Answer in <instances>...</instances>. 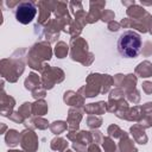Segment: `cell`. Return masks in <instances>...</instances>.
Wrapping results in <instances>:
<instances>
[{"label": "cell", "mask_w": 152, "mask_h": 152, "mask_svg": "<svg viewBox=\"0 0 152 152\" xmlns=\"http://www.w3.org/2000/svg\"><path fill=\"white\" fill-rule=\"evenodd\" d=\"M8 119H10V120H12V121H13V122H15V124H25V121H26V120H25V119L19 114V112H18V110H17V112H13V113L8 116Z\"/></svg>", "instance_id": "42"}, {"label": "cell", "mask_w": 152, "mask_h": 152, "mask_svg": "<svg viewBox=\"0 0 152 152\" xmlns=\"http://www.w3.org/2000/svg\"><path fill=\"white\" fill-rule=\"evenodd\" d=\"M36 5L39 10L37 24L45 25L50 20V15L52 13V1H38Z\"/></svg>", "instance_id": "14"}, {"label": "cell", "mask_w": 152, "mask_h": 152, "mask_svg": "<svg viewBox=\"0 0 152 152\" xmlns=\"http://www.w3.org/2000/svg\"><path fill=\"white\" fill-rule=\"evenodd\" d=\"M102 147H103L104 152H118L116 144L114 142V139L110 138L109 135L103 137V140H102Z\"/></svg>", "instance_id": "32"}, {"label": "cell", "mask_w": 152, "mask_h": 152, "mask_svg": "<svg viewBox=\"0 0 152 152\" xmlns=\"http://www.w3.org/2000/svg\"><path fill=\"white\" fill-rule=\"evenodd\" d=\"M126 99H127L128 102H132L133 104H138L140 102L141 96H140L139 90L138 89H134V90H132V91H129V93L126 94Z\"/></svg>", "instance_id": "37"}, {"label": "cell", "mask_w": 152, "mask_h": 152, "mask_svg": "<svg viewBox=\"0 0 152 152\" xmlns=\"http://www.w3.org/2000/svg\"><path fill=\"white\" fill-rule=\"evenodd\" d=\"M37 14V5L33 1H20L14 8V17L17 21L23 25L30 24Z\"/></svg>", "instance_id": "7"}, {"label": "cell", "mask_w": 152, "mask_h": 152, "mask_svg": "<svg viewBox=\"0 0 152 152\" xmlns=\"http://www.w3.org/2000/svg\"><path fill=\"white\" fill-rule=\"evenodd\" d=\"M51 57L52 48L50 46V43L42 40L30 48L28 52L26 53V63L31 69L40 71L43 64L46 63V61H50Z\"/></svg>", "instance_id": "4"}, {"label": "cell", "mask_w": 152, "mask_h": 152, "mask_svg": "<svg viewBox=\"0 0 152 152\" xmlns=\"http://www.w3.org/2000/svg\"><path fill=\"white\" fill-rule=\"evenodd\" d=\"M124 77H125V75H122V74L114 75V77H113V84L116 86V88H119L120 84H121V82H122V80H124Z\"/></svg>", "instance_id": "49"}, {"label": "cell", "mask_w": 152, "mask_h": 152, "mask_svg": "<svg viewBox=\"0 0 152 152\" xmlns=\"http://www.w3.org/2000/svg\"><path fill=\"white\" fill-rule=\"evenodd\" d=\"M141 37L133 30L124 31L118 39V51L125 58H135L141 52Z\"/></svg>", "instance_id": "3"}, {"label": "cell", "mask_w": 152, "mask_h": 152, "mask_svg": "<svg viewBox=\"0 0 152 152\" xmlns=\"http://www.w3.org/2000/svg\"><path fill=\"white\" fill-rule=\"evenodd\" d=\"M141 53L145 57H148L152 55V43L151 42H146L144 44V46L141 48Z\"/></svg>", "instance_id": "44"}, {"label": "cell", "mask_w": 152, "mask_h": 152, "mask_svg": "<svg viewBox=\"0 0 152 152\" xmlns=\"http://www.w3.org/2000/svg\"><path fill=\"white\" fill-rule=\"evenodd\" d=\"M87 15H88V13H86L84 10L76 11V12H74V17H75L74 20H75L77 24H80L82 27H84V26L88 24V21H87Z\"/></svg>", "instance_id": "36"}, {"label": "cell", "mask_w": 152, "mask_h": 152, "mask_svg": "<svg viewBox=\"0 0 152 152\" xmlns=\"http://www.w3.org/2000/svg\"><path fill=\"white\" fill-rule=\"evenodd\" d=\"M42 86V78L38 76V74H36V72H30L28 74V76L25 78V81H24V87H25V89H27V90H31V91H33L34 89H37V88H39Z\"/></svg>", "instance_id": "23"}, {"label": "cell", "mask_w": 152, "mask_h": 152, "mask_svg": "<svg viewBox=\"0 0 152 152\" xmlns=\"http://www.w3.org/2000/svg\"><path fill=\"white\" fill-rule=\"evenodd\" d=\"M107 133H108V135H109L110 138H113V139H120V138L124 135L125 131H122L118 125L112 124V125L108 126V128H107Z\"/></svg>", "instance_id": "33"}, {"label": "cell", "mask_w": 152, "mask_h": 152, "mask_svg": "<svg viewBox=\"0 0 152 152\" xmlns=\"http://www.w3.org/2000/svg\"><path fill=\"white\" fill-rule=\"evenodd\" d=\"M49 107L44 100H36L32 103V115L33 116H43L48 113Z\"/></svg>", "instance_id": "28"}, {"label": "cell", "mask_w": 152, "mask_h": 152, "mask_svg": "<svg viewBox=\"0 0 152 152\" xmlns=\"http://www.w3.org/2000/svg\"><path fill=\"white\" fill-rule=\"evenodd\" d=\"M49 128L53 134L59 135L68 129V124H66V121H63V120H56L52 124H50Z\"/></svg>", "instance_id": "31"}, {"label": "cell", "mask_w": 152, "mask_h": 152, "mask_svg": "<svg viewBox=\"0 0 152 152\" xmlns=\"http://www.w3.org/2000/svg\"><path fill=\"white\" fill-rule=\"evenodd\" d=\"M129 133L134 140V142H138L140 145H145L147 144V135L145 133V128L142 126H140L139 124H134L133 126H131L129 128Z\"/></svg>", "instance_id": "17"}, {"label": "cell", "mask_w": 152, "mask_h": 152, "mask_svg": "<svg viewBox=\"0 0 152 152\" xmlns=\"http://www.w3.org/2000/svg\"><path fill=\"white\" fill-rule=\"evenodd\" d=\"M19 114L25 119V120H28L31 116H32V103L31 102H24L19 109H18Z\"/></svg>", "instance_id": "34"}, {"label": "cell", "mask_w": 152, "mask_h": 152, "mask_svg": "<svg viewBox=\"0 0 152 152\" xmlns=\"http://www.w3.org/2000/svg\"><path fill=\"white\" fill-rule=\"evenodd\" d=\"M114 18H115V14L112 10H103L102 15H101V20L103 23H110L114 20Z\"/></svg>", "instance_id": "38"}, {"label": "cell", "mask_w": 152, "mask_h": 152, "mask_svg": "<svg viewBox=\"0 0 152 152\" xmlns=\"http://www.w3.org/2000/svg\"><path fill=\"white\" fill-rule=\"evenodd\" d=\"M62 31V25L61 21L56 18L50 19L45 25H43V30H42V38L45 39V42L48 43H53L57 40V38L59 37V33Z\"/></svg>", "instance_id": "9"}, {"label": "cell", "mask_w": 152, "mask_h": 152, "mask_svg": "<svg viewBox=\"0 0 152 152\" xmlns=\"http://www.w3.org/2000/svg\"><path fill=\"white\" fill-rule=\"evenodd\" d=\"M5 142L8 147H15L20 144V133L17 129H8L5 134Z\"/></svg>", "instance_id": "27"}, {"label": "cell", "mask_w": 152, "mask_h": 152, "mask_svg": "<svg viewBox=\"0 0 152 152\" xmlns=\"http://www.w3.org/2000/svg\"><path fill=\"white\" fill-rule=\"evenodd\" d=\"M69 7L71 10V12H76V11H80V10H83V6H82V2L80 1H70L69 2Z\"/></svg>", "instance_id": "45"}, {"label": "cell", "mask_w": 152, "mask_h": 152, "mask_svg": "<svg viewBox=\"0 0 152 152\" xmlns=\"http://www.w3.org/2000/svg\"><path fill=\"white\" fill-rule=\"evenodd\" d=\"M66 139L72 142H81L87 146L93 144L91 132L89 131H69L66 133Z\"/></svg>", "instance_id": "13"}, {"label": "cell", "mask_w": 152, "mask_h": 152, "mask_svg": "<svg viewBox=\"0 0 152 152\" xmlns=\"http://www.w3.org/2000/svg\"><path fill=\"white\" fill-rule=\"evenodd\" d=\"M120 27H121L120 23H118V21H115V20L108 23V30H109L110 32H116V31H119Z\"/></svg>", "instance_id": "48"}, {"label": "cell", "mask_w": 152, "mask_h": 152, "mask_svg": "<svg viewBox=\"0 0 152 152\" xmlns=\"http://www.w3.org/2000/svg\"><path fill=\"white\" fill-rule=\"evenodd\" d=\"M68 145L69 142L66 141V139L64 138H61V137H56L51 140L50 142V147L52 151H56V152H64L68 150Z\"/></svg>", "instance_id": "29"}, {"label": "cell", "mask_w": 152, "mask_h": 152, "mask_svg": "<svg viewBox=\"0 0 152 152\" xmlns=\"http://www.w3.org/2000/svg\"><path fill=\"white\" fill-rule=\"evenodd\" d=\"M120 25L124 28H135V30H138L139 32H142V33L147 32V28H146V26H145V24L141 19L133 20V19H129V18H125L120 21Z\"/></svg>", "instance_id": "21"}, {"label": "cell", "mask_w": 152, "mask_h": 152, "mask_svg": "<svg viewBox=\"0 0 152 152\" xmlns=\"http://www.w3.org/2000/svg\"><path fill=\"white\" fill-rule=\"evenodd\" d=\"M91 132V137H93V142L94 144H102V140H103V135H102V133L99 131V129H91L90 131Z\"/></svg>", "instance_id": "40"}, {"label": "cell", "mask_w": 152, "mask_h": 152, "mask_svg": "<svg viewBox=\"0 0 152 152\" xmlns=\"http://www.w3.org/2000/svg\"><path fill=\"white\" fill-rule=\"evenodd\" d=\"M104 6H106V1H90L89 2V12L87 15L88 24H94L99 19H101Z\"/></svg>", "instance_id": "12"}, {"label": "cell", "mask_w": 152, "mask_h": 152, "mask_svg": "<svg viewBox=\"0 0 152 152\" xmlns=\"http://www.w3.org/2000/svg\"><path fill=\"white\" fill-rule=\"evenodd\" d=\"M144 113H142V109H141V106H134V107H129L126 116L124 120H127V121H133V122H139L142 118H144Z\"/></svg>", "instance_id": "26"}, {"label": "cell", "mask_w": 152, "mask_h": 152, "mask_svg": "<svg viewBox=\"0 0 152 152\" xmlns=\"http://www.w3.org/2000/svg\"><path fill=\"white\" fill-rule=\"evenodd\" d=\"M141 87H142V90H144L145 94H147V95H151L152 94V82L144 81L142 84H141Z\"/></svg>", "instance_id": "46"}, {"label": "cell", "mask_w": 152, "mask_h": 152, "mask_svg": "<svg viewBox=\"0 0 152 152\" xmlns=\"http://www.w3.org/2000/svg\"><path fill=\"white\" fill-rule=\"evenodd\" d=\"M53 51H55V55L57 58H64L70 52V46L64 42H57Z\"/></svg>", "instance_id": "30"}, {"label": "cell", "mask_w": 152, "mask_h": 152, "mask_svg": "<svg viewBox=\"0 0 152 152\" xmlns=\"http://www.w3.org/2000/svg\"><path fill=\"white\" fill-rule=\"evenodd\" d=\"M134 74L141 78H148L152 76V63L150 61H142L140 62L135 69H134Z\"/></svg>", "instance_id": "20"}, {"label": "cell", "mask_w": 152, "mask_h": 152, "mask_svg": "<svg viewBox=\"0 0 152 152\" xmlns=\"http://www.w3.org/2000/svg\"><path fill=\"white\" fill-rule=\"evenodd\" d=\"M87 152H101V150H100V147H99V145L97 144H90L89 146H88V150H87Z\"/></svg>", "instance_id": "50"}, {"label": "cell", "mask_w": 152, "mask_h": 152, "mask_svg": "<svg viewBox=\"0 0 152 152\" xmlns=\"http://www.w3.org/2000/svg\"><path fill=\"white\" fill-rule=\"evenodd\" d=\"M102 118L99 115H89L87 118V125L90 129H97L102 125Z\"/></svg>", "instance_id": "35"}, {"label": "cell", "mask_w": 152, "mask_h": 152, "mask_svg": "<svg viewBox=\"0 0 152 152\" xmlns=\"http://www.w3.org/2000/svg\"><path fill=\"white\" fill-rule=\"evenodd\" d=\"M20 146L25 152H37L39 147L38 135L31 128H25L20 132Z\"/></svg>", "instance_id": "8"}, {"label": "cell", "mask_w": 152, "mask_h": 152, "mask_svg": "<svg viewBox=\"0 0 152 152\" xmlns=\"http://www.w3.org/2000/svg\"><path fill=\"white\" fill-rule=\"evenodd\" d=\"M70 57L72 61L81 63L84 66H89L95 57L94 53L89 51L88 49V43L84 38L77 37V38H72L70 39Z\"/></svg>", "instance_id": "5"}, {"label": "cell", "mask_w": 152, "mask_h": 152, "mask_svg": "<svg viewBox=\"0 0 152 152\" xmlns=\"http://www.w3.org/2000/svg\"><path fill=\"white\" fill-rule=\"evenodd\" d=\"M108 106L107 102L104 101H97V102H93V103H88L83 107V110L89 114V115H102L106 112H108Z\"/></svg>", "instance_id": "16"}, {"label": "cell", "mask_w": 152, "mask_h": 152, "mask_svg": "<svg viewBox=\"0 0 152 152\" xmlns=\"http://www.w3.org/2000/svg\"><path fill=\"white\" fill-rule=\"evenodd\" d=\"M121 4H122L124 6H126V7H129V6L134 5V4H135V1H134V0H131V1H126V0H122V1H121Z\"/></svg>", "instance_id": "52"}, {"label": "cell", "mask_w": 152, "mask_h": 152, "mask_svg": "<svg viewBox=\"0 0 152 152\" xmlns=\"http://www.w3.org/2000/svg\"><path fill=\"white\" fill-rule=\"evenodd\" d=\"M19 4H20V1H6V5L10 8H15Z\"/></svg>", "instance_id": "51"}, {"label": "cell", "mask_w": 152, "mask_h": 152, "mask_svg": "<svg viewBox=\"0 0 152 152\" xmlns=\"http://www.w3.org/2000/svg\"><path fill=\"white\" fill-rule=\"evenodd\" d=\"M15 106V100L11 95H7L5 89H1L0 94V114L5 118H8L13 113V108Z\"/></svg>", "instance_id": "10"}, {"label": "cell", "mask_w": 152, "mask_h": 152, "mask_svg": "<svg viewBox=\"0 0 152 152\" xmlns=\"http://www.w3.org/2000/svg\"><path fill=\"white\" fill-rule=\"evenodd\" d=\"M64 152H74L72 150H66V151H64Z\"/></svg>", "instance_id": "55"}, {"label": "cell", "mask_w": 152, "mask_h": 152, "mask_svg": "<svg viewBox=\"0 0 152 152\" xmlns=\"http://www.w3.org/2000/svg\"><path fill=\"white\" fill-rule=\"evenodd\" d=\"M25 52L24 48L15 50L11 57L0 61V74L4 80L10 83H15L25 71Z\"/></svg>", "instance_id": "1"}, {"label": "cell", "mask_w": 152, "mask_h": 152, "mask_svg": "<svg viewBox=\"0 0 152 152\" xmlns=\"http://www.w3.org/2000/svg\"><path fill=\"white\" fill-rule=\"evenodd\" d=\"M141 109H142V113H144V115H145V116H146V115L152 114V102L150 101V102L144 103V104L141 106Z\"/></svg>", "instance_id": "47"}, {"label": "cell", "mask_w": 152, "mask_h": 152, "mask_svg": "<svg viewBox=\"0 0 152 152\" xmlns=\"http://www.w3.org/2000/svg\"><path fill=\"white\" fill-rule=\"evenodd\" d=\"M141 20L144 21L146 28H147V32H150L152 34V15L150 13H146L144 18H141Z\"/></svg>", "instance_id": "43"}, {"label": "cell", "mask_w": 152, "mask_h": 152, "mask_svg": "<svg viewBox=\"0 0 152 152\" xmlns=\"http://www.w3.org/2000/svg\"><path fill=\"white\" fill-rule=\"evenodd\" d=\"M140 126H142L145 129L146 128H150V127H152V114H150V115H146V116H144L139 122H138Z\"/></svg>", "instance_id": "41"}, {"label": "cell", "mask_w": 152, "mask_h": 152, "mask_svg": "<svg viewBox=\"0 0 152 152\" xmlns=\"http://www.w3.org/2000/svg\"><path fill=\"white\" fill-rule=\"evenodd\" d=\"M83 109L71 107L68 110V116H66V124H68V129L69 131H78L81 120L83 118Z\"/></svg>", "instance_id": "11"}, {"label": "cell", "mask_w": 152, "mask_h": 152, "mask_svg": "<svg viewBox=\"0 0 152 152\" xmlns=\"http://www.w3.org/2000/svg\"><path fill=\"white\" fill-rule=\"evenodd\" d=\"M63 101L71 107H76V108H82L84 107V97L82 95H80L77 91L74 90H68L64 93L63 95Z\"/></svg>", "instance_id": "15"}, {"label": "cell", "mask_w": 152, "mask_h": 152, "mask_svg": "<svg viewBox=\"0 0 152 152\" xmlns=\"http://www.w3.org/2000/svg\"><path fill=\"white\" fill-rule=\"evenodd\" d=\"M118 152H138V148L134 145V140L131 139L128 133H126V132L119 139Z\"/></svg>", "instance_id": "18"}, {"label": "cell", "mask_w": 152, "mask_h": 152, "mask_svg": "<svg viewBox=\"0 0 152 152\" xmlns=\"http://www.w3.org/2000/svg\"><path fill=\"white\" fill-rule=\"evenodd\" d=\"M7 152H25V151H19V150H11V148H10Z\"/></svg>", "instance_id": "54"}, {"label": "cell", "mask_w": 152, "mask_h": 152, "mask_svg": "<svg viewBox=\"0 0 152 152\" xmlns=\"http://www.w3.org/2000/svg\"><path fill=\"white\" fill-rule=\"evenodd\" d=\"M137 81H138V78H137L135 74L125 75V77H124V80H122V82H121L119 88H121L125 91V94H127V93L137 89V87H135L137 86Z\"/></svg>", "instance_id": "22"}, {"label": "cell", "mask_w": 152, "mask_h": 152, "mask_svg": "<svg viewBox=\"0 0 152 152\" xmlns=\"http://www.w3.org/2000/svg\"><path fill=\"white\" fill-rule=\"evenodd\" d=\"M126 13H127V17H128L129 19L139 20V19L144 18V17H145V14H146L147 12H146V10H145L144 7H141V6L135 5V4H134V5L129 6V7H127Z\"/></svg>", "instance_id": "25"}, {"label": "cell", "mask_w": 152, "mask_h": 152, "mask_svg": "<svg viewBox=\"0 0 152 152\" xmlns=\"http://www.w3.org/2000/svg\"><path fill=\"white\" fill-rule=\"evenodd\" d=\"M40 78H42V87L45 90L52 89L56 84L61 83L65 78V74L61 68L49 65L48 63H44L40 69Z\"/></svg>", "instance_id": "6"}, {"label": "cell", "mask_w": 152, "mask_h": 152, "mask_svg": "<svg viewBox=\"0 0 152 152\" xmlns=\"http://www.w3.org/2000/svg\"><path fill=\"white\" fill-rule=\"evenodd\" d=\"M52 13L55 14L56 19H62L69 15L68 5L64 1H52Z\"/></svg>", "instance_id": "24"}, {"label": "cell", "mask_w": 152, "mask_h": 152, "mask_svg": "<svg viewBox=\"0 0 152 152\" xmlns=\"http://www.w3.org/2000/svg\"><path fill=\"white\" fill-rule=\"evenodd\" d=\"M25 127L26 128H31V129H46L48 127H50V124L46 119L42 118V116H33L30 118L28 120L25 121Z\"/></svg>", "instance_id": "19"}, {"label": "cell", "mask_w": 152, "mask_h": 152, "mask_svg": "<svg viewBox=\"0 0 152 152\" xmlns=\"http://www.w3.org/2000/svg\"><path fill=\"white\" fill-rule=\"evenodd\" d=\"M7 129V126L5 125V124H1V129H0V133L2 134V133H5V131Z\"/></svg>", "instance_id": "53"}, {"label": "cell", "mask_w": 152, "mask_h": 152, "mask_svg": "<svg viewBox=\"0 0 152 152\" xmlns=\"http://www.w3.org/2000/svg\"><path fill=\"white\" fill-rule=\"evenodd\" d=\"M32 93V97L34 99V100H44V97L46 96V90L40 86L39 88H37V89H34L33 91H31Z\"/></svg>", "instance_id": "39"}, {"label": "cell", "mask_w": 152, "mask_h": 152, "mask_svg": "<svg viewBox=\"0 0 152 152\" xmlns=\"http://www.w3.org/2000/svg\"><path fill=\"white\" fill-rule=\"evenodd\" d=\"M113 86V77L108 74H99L91 72L88 75L86 80V86L81 87L77 93L82 95L84 99L95 97L100 94H106L110 90Z\"/></svg>", "instance_id": "2"}]
</instances>
